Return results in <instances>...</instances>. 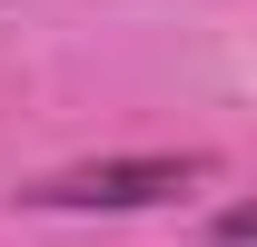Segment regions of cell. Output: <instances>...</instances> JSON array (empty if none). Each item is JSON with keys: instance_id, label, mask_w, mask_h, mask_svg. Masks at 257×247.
<instances>
[{"instance_id": "cell-1", "label": "cell", "mask_w": 257, "mask_h": 247, "mask_svg": "<svg viewBox=\"0 0 257 247\" xmlns=\"http://www.w3.org/2000/svg\"><path fill=\"white\" fill-rule=\"evenodd\" d=\"M208 178V158L178 149V158H79V168H60V178L20 188L30 208H159V198H178V188Z\"/></svg>"}]
</instances>
